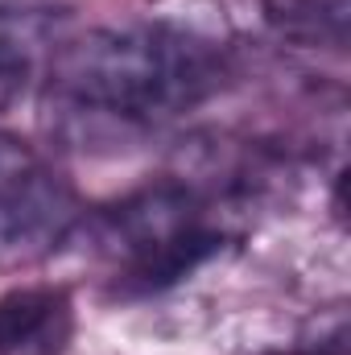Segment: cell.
<instances>
[{
    "mask_svg": "<svg viewBox=\"0 0 351 355\" xmlns=\"http://www.w3.org/2000/svg\"><path fill=\"white\" fill-rule=\"evenodd\" d=\"M232 79V46L190 21L149 17L67 37L50 62L46 95L67 124L153 128L207 103Z\"/></svg>",
    "mask_w": 351,
    "mask_h": 355,
    "instance_id": "cell-1",
    "label": "cell"
},
{
    "mask_svg": "<svg viewBox=\"0 0 351 355\" xmlns=\"http://www.w3.org/2000/svg\"><path fill=\"white\" fill-rule=\"evenodd\" d=\"M91 244L128 289H170L223 248V227L186 182L145 186L91 219Z\"/></svg>",
    "mask_w": 351,
    "mask_h": 355,
    "instance_id": "cell-2",
    "label": "cell"
},
{
    "mask_svg": "<svg viewBox=\"0 0 351 355\" xmlns=\"http://www.w3.org/2000/svg\"><path fill=\"white\" fill-rule=\"evenodd\" d=\"M83 198L17 141H0V272L50 261L83 223Z\"/></svg>",
    "mask_w": 351,
    "mask_h": 355,
    "instance_id": "cell-3",
    "label": "cell"
},
{
    "mask_svg": "<svg viewBox=\"0 0 351 355\" xmlns=\"http://www.w3.org/2000/svg\"><path fill=\"white\" fill-rule=\"evenodd\" d=\"M67 29L71 8L62 0H0V120L46 83Z\"/></svg>",
    "mask_w": 351,
    "mask_h": 355,
    "instance_id": "cell-4",
    "label": "cell"
},
{
    "mask_svg": "<svg viewBox=\"0 0 351 355\" xmlns=\"http://www.w3.org/2000/svg\"><path fill=\"white\" fill-rule=\"evenodd\" d=\"M75 331L67 285H12L0 293V355H67Z\"/></svg>",
    "mask_w": 351,
    "mask_h": 355,
    "instance_id": "cell-5",
    "label": "cell"
}]
</instances>
